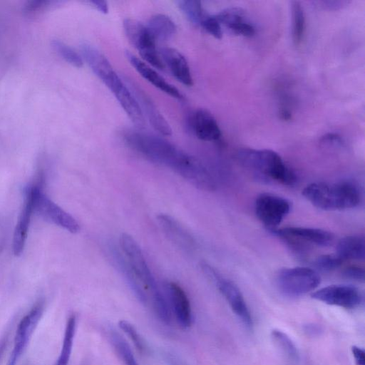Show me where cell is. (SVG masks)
Here are the masks:
<instances>
[{"label": "cell", "instance_id": "obj_40", "mask_svg": "<svg viewBox=\"0 0 365 365\" xmlns=\"http://www.w3.org/2000/svg\"><path fill=\"white\" fill-rule=\"evenodd\" d=\"M322 328L316 324H311L304 327V331L310 336H317L320 334Z\"/></svg>", "mask_w": 365, "mask_h": 365}, {"label": "cell", "instance_id": "obj_9", "mask_svg": "<svg viewBox=\"0 0 365 365\" xmlns=\"http://www.w3.org/2000/svg\"><path fill=\"white\" fill-rule=\"evenodd\" d=\"M291 209L290 202L271 193L260 194L255 202V212L257 218L269 230L275 229Z\"/></svg>", "mask_w": 365, "mask_h": 365}, {"label": "cell", "instance_id": "obj_30", "mask_svg": "<svg viewBox=\"0 0 365 365\" xmlns=\"http://www.w3.org/2000/svg\"><path fill=\"white\" fill-rule=\"evenodd\" d=\"M153 309L161 322L169 324L171 321V309L166 298L163 294L158 289L152 292Z\"/></svg>", "mask_w": 365, "mask_h": 365}, {"label": "cell", "instance_id": "obj_14", "mask_svg": "<svg viewBox=\"0 0 365 365\" xmlns=\"http://www.w3.org/2000/svg\"><path fill=\"white\" fill-rule=\"evenodd\" d=\"M81 52L93 72L109 89L120 79L107 58L96 47L83 43Z\"/></svg>", "mask_w": 365, "mask_h": 365}, {"label": "cell", "instance_id": "obj_21", "mask_svg": "<svg viewBox=\"0 0 365 365\" xmlns=\"http://www.w3.org/2000/svg\"><path fill=\"white\" fill-rule=\"evenodd\" d=\"M113 93L131 121L135 125L143 128L145 125L144 115L136 98L125 83L123 81Z\"/></svg>", "mask_w": 365, "mask_h": 365}, {"label": "cell", "instance_id": "obj_27", "mask_svg": "<svg viewBox=\"0 0 365 365\" xmlns=\"http://www.w3.org/2000/svg\"><path fill=\"white\" fill-rule=\"evenodd\" d=\"M292 39L295 46H299L304 36L305 32V15L303 7L299 1L292 3Z\"/></svg>", "mask_w": 365, "mask_h": 365}, {"label": "cell", "instance_id": "obj_26", "mask_svg": "<svg viewBox=\"0 0 365 365\" xmlns=\"http://www.w3.org/2000/svg\"><path fill=\"white\" fill-rule=\"evenodd\" d=\"M113 254L119 269L125 275L135 295L142 303H145L147 301L146 296L140 287V282L130 267L125 257L123 255L122 256L121 253L116 250H113Z\"/></svg>", "mask_w": 365, "mask_h": 365}, {"label": "cell", "instance_id": "obj_4", "mask_svg": "<svg viewBox=\"0 0 365 365\" xmlns=\"http://www.w3.org/2000/svg\"><path fill=\"white\" fill-rule=\"evenodd\" d=\"M43 185V174L40 173L36 182L31 185L34 190V212L47 221L71 233L78 232L80 230L78 222L44 193Z\"/></svg>", "mask_w": 365, "mask_h": 365}, {"label": "cell", "instance_id": "obj_11", "mask_svg": "<svg viewBox=\"0 0 365 365\" xmlns=\"http://www.w3.org/2000/svg\"><path fill=\"white\" fill-rule=\"evenodd\" d=\"M312 297L329 305L346 309L358 307L362 300L359 289L353 286L333 284L319 289L312 294Z\"/></svg>", "mask_w": 365, "mask_h": 365}, {"label": "cell", "instance_id": "obj_12", "mask_svg": "<svg viewBox=\"0 0 365 365\" xmlns=\"http://www.w3.org/2000/svg\"><path fill=\"white\" fill-rule=\"evenodd\" d=\"M281 239H289L304 245L327 247L332 244L334 235L324 230L304 227H285L269 230Z\"/></svg>", "mask_w": 365, "mask_h": 365}, {"label": "cell", "instance_id": "obj_24", "mask_svg": "<svg viewBox=\"0 0 365 365\" xmlns=\"http://www.w3.org/2000/svg\"><path fill=\"white\" fill-rule=\"evenodd\" d=\"M147 28L155 40L161 41L170 38L177 30L174 21L164 14L153 16L148 21Z\"/></svg>", "mask_w": 365, "mask_h": 365}, {"label": "cell", "instance_id": "obj_25", "mask_svg": "<svg viewBox=\"0 0 365 365\" xmlns=\"http://www.w3.org/2000/svg\"><path fill=\"white\" fill-rule=\"evenodd\" d=\"M76 328V317L74 314H71L68 318L66 324L61 352L55 365H68L73 345Z\"/></svg>", "mask_w": 365, "mask_h": 365}, {"label": "cell", "instance_id": "obj_17", "mask_svg": "<svg viewBox=\"0 0 365 365\" xmlns=\"http://www.w3.org/2000/svg\"><path fill=\"white\" fill-rule=\"evenodd\" d=\"M125 57L135 71L149 83L161 91L178 100L183 99L182 94L174 86L167 82L160 74L148 64L143 62L130 52L126 51Z\"/></svg>", "mask_w": 365, "mask_h": 365}, {"label": "cell", "instance_id": "obj_34", "mask_svg": "<svg viewBox=\"0 0 365 365\" xmlns=\"http://www.w3.org/2000/svg\"><path fill=\"white\" fill-rule=\"evenodd\" d=\"M343 261L336 254L323 255L315 259L314 265L318 270L330 272L340 267Z\"/></svg>", "mask_w": 365, "mask_h": 365}, {"label": "cell", "instance_id": "obj_31", "mask_svg": "<svg viewBox=\"0 0 365 365\" xmlns=\"http://www.w3.org/2000/svg\"><path fill=\"white\" fill-rule=\"evenodd\" d=\"M51 45L53 49L68 63L77 68L82 66L81 56L72 48L59 40H53Z\"/></svg>", "mask_w": 365, "mask_h": 365}, {"label": "cell", "instance_id": "obj_32", "mask_svg": "<svg viewBox=\"0 0 365 365\" xmlns=\"http://www.w3.org/2000/svg\"><path fill=\"white\" fill-rule=\"evenodd\" d=\"M112 343L125 365H138L126 341L118 333L111 334Z\"/></svg>", "mask_w": 365, "mask_h": 365}, {"label": "cell", "instance_id": "obj_28", "mask_svg": "<svg viewBox=\"0 0 365 365\" xmlns=\"http://www.w3.org/2000/svg\"><path fill=\"white\" fill-rule=\"evenodd\" d=\"M271 337L280 350L292 361H297L299 359V351L290 337L279 329H273Z\"/></svg>", "mask_w": 365, "mask_h": 365}, {"label": "cell", "instance_id": "obj_39", "mask_svg": "<svg viewBox=\"0 0 365 365\" xmlns=\"http://www.w3.org/2000/svg\"><path fill=\"white\" fill-rule=\"evenodd\" d=\"M88 3L103 14H107L108 11V6L105 1L91 0L88 1Z\"/></svg>", "mask_w": 365, "mask_h": 365}, {"label": "cell", "instance_id": "obj_15", "mask_svg": "<svg viewBox=\"0 0 365 365\" xmlns=\"http://www.w3.org/2000/svg\"><path fill=\"white\" fill-rule=\"evenodd\" d=\"M34 212V190L31 185L26 190L24 205L14 232L12 249L16 256L20 255L24 250Z\"/></svg>", "mask_w": 365, "mask_h": 365}, {"label": "cell", "instance_id": "obj_35", "mask_svg": "<svg viewBox=\"0 0 365 365\" xmlns=\"http://www.w3.org/2000/svg\"><path fill=\"white\" fill-rule=\"evenodd\" d=\"M200 26L210 35L217 39H220L222 36V31L220 23L215 16L206 14L204 17Z\"/></svg>", "mask_w": 365, "mask_h": 365}, {"label": "cell", "instance_id": "obj_1", "mask_svg": "<svg viewBox=\"0 0 365 365\" xmlns=\"http://www.w3.org/2000/svg\"><path fill=\"white\" fill-rule=\"evenodd\" d=\"M125 143L150 161L165 165L186 180L195 173L200 162L160 137L136 130L123 133Z\"/></svg>", "mask_w": 365, "mask_h": 365}, {"label": "cell", "instance_id": "obj_5", "mask_svg": "<svg viewBox=\"0 0 365 365\" xmlns=\"http://www.w3.org/2000/svg\"><path fill=\"white\" fill-rule=\"evenodd\" d=\"M320 276L307 267L284 268L277 276V284L285 296L297 297L315 289L320 284Z\"/></svg>", "mask_w": 365, "mask_h": 365}, {"label": "cell", "instance_id": "obj_16", "mask_svg": "<svg viewBox=\"0 0 365 365\" xmlns=\"http://www.w3.org/2000/svg\"><path fill=\"white\" fill-rule=\"evenodd\" d=\"M189 126L197 138L204 141H215L221 136V130L215 118L205 109L196 110L191 115Z\"/></svg>", "mask_w": 365, "mask_h": 365}, {"label": "cell", "instance_id": "obj_6", "mask_svg": "<svg viewBox=\"0 0 365 365\" xmlns=\"http://www.w3.org/2000/svg\"><path fill=\"white\" fill-rule=\"evenodd\" d=\"M123 28L128 39L138 49L142 58L154 67L163 69L165 66L156 49V40L147 26L137 20L125 19Z\"/></svg>", "mask_w": 365, "mask_h": 365}, {"label": "cell", "instance_id": "obj_10", "mask_svg": "<svg viewBox=\"0 0 365 365\" xmlns=\"http://www.w3.org/2000/svg\"><path fill=\"white\" fill-rule=\"evenodd\" d=\"M43 309L44 302L38 300L19 322L7 365H16L42 317Z\"/></svg>", "mask_w": 365, "mask_h": 365}, {"label": "cell", "instance_id": "obj_33", "mask_svg": "<svg viewBox=\"0 0 365 365\" xmlns=\"http://www.w3.org/2000/svg\"><path fill=\"white\" fill-rule=\"evenodd\" d=\"M118 326L121 330L130 339L138 351L140 353H146L148 348L146 344L139 334L135 327L125 320H120Z\"/></svg>", "mask_w": 365, "mask_h": 365}, {"label": "cell", "instance_id": "obj_23", "mask_svg": "<svg viewBox=\"0 0 365 365\" xmlns=\"http://www.w3.org/2000/svg\"><path fill=\"white\" fill-rule=\"evenodd\" d=\"M336 254L343 260H364L365 257L364 237L352 235L340 239L336 245Z\"/></svg>", "mask_w": 365, "mask_h": 365}, {"label": "cell", "instance_id": "obj_29", "mask_svg": "<svg viewBox=\"0 0 365 365\" xmlns=\"http://www.w3.org/2000/svg\"><path fill=\"white\" fill-rule=\"evenodd\" d=\"M178 6L185 16L194 25L200 26L207 14L201 2L195 0H182L178 1Z\"/></svg>", "mask_w": 365, "mask_h": 365}, {"label": "cell", "instance_id": "obj_2", "mask_svg": "<svg viewBox=\"0 0 365 365\" xmlns=\"http://www.w3.org/2000/svg\"><path fill=\"white\" fill-rule=\"evenodd\" d=\"M302 195L314 206L323 210L351 209L361 202L359 187L349 181L313 182L304 188Z\"/></svg>", "mask_w": 365, "mask_h": 365}, {"label": "cell", "instance_id": "obj_13", "mask_svg": "<svg viewBox=\"0 0 365 365\" xmlns=\"http://www.w3.org/2000/svg\"><path fill=\"white\" fill-rule=\"evenodd\" d=\"M124 82L136 98L141 111L147 117L153 128L164 135H170L172 129L150 98L135 82L125 78Z\"/></svg>", "mask_w": 365, "mask_h": 365}, {"label": "cell", "instance_id": "obj_20", "mask_svg": "<svg viewBox=\"0 0 365 365\" xmlns=\"http://www.w3.org/2000/svg\"><path fill=\"white\" fill-rule=\"evenodd\" d=\"M168 290L176 320L182 328L192 324V314L189 299L182 288L175 282L168 284Z\"/></svg>", "mask_w": 365, "mask_h": 365}, {"label": "cell", "instance_id": "obj_7", "mask_svg": "<svg viewBox=\"0 0 365 365\" xmlns=\"http://www.w3.org/2000/svg\"><path fill=\"white\" fill-rule=\"evenodd\" d=\"M200 266L205 274L215 282L233 312L247 327L251 328L253 325L252 315L244 297L237 285L232 281L222 277L209 264L202 262Z\"/></svg>", "mask_w": 365, "mask_h": 365}, {"label": "cell", "instance_id": "obj_18", "mask_svg": "<svg viewBox=\"0 0 365 365\" xmlns=\"http://www.w3.org/2000/svg\"><path fill=\"white\" fill-rule=\"evenodd\" d=\"M159 53L164 66L165 64L168 67L178 81L187 86H192L193 79L189 65L181 53L170 47H163Z\"/></svg>", "mask_w": 365, "mask_h": 365}, {"label": "cell", "instance_id": "obj_22", "mask_svg": "<svg viewBox=\"0 0 365 365\" xmlns=\"http://www.w3.org/2000/svg\"><path fill=\"white\" fill-rule=\"evenodd\" d=\"M215 16L220 24L226 26L235 34L250 37L255 33L254 26L245 20L244 14L240 9H227Z\"/></svg>", "mask_w": 365, "mask_h": 365}, {"label": "cell", "instance_id": "obj_38", "mask_svg": "<svg viewBox=\"0 0 365 365\" xmlns=\"http://www.w3.org/2000/svg\"><path fill=\"white\" fill-rule=\"evenodd\" d=\"M351 353L354 358L356 365H365V353L363 349L357 346H352Z\"/></svg>", "mask_w": 365, "mask_h": 365}, {"label": "cell", "instance_id": "obj_41", "mask_svg": "<svg viewBox=\"0 0 365 365\" xmlns=\"http://www.w3.org/2000/svg\"><path fill=\"white\" fill-rule=\"evenodd\" d=\"M6 342H7V335L2 337L1 339L0 340V359L1 358L4 351L5 349Z\"/></svg>", "mask_w": 365, "mask_h": 365}, {"label": "cell", "instance_id": "obj_19", "mask_svg": "<svg viewBox=\"0 0 365 365\" xmlns=\"http://www.w3.org/2000/svg\"><path fill=\"white\" fill-rule=\"evenodd\" d=\"M157 219L165 234L176 245L187 252L195 248L194 238L178 221L165 214L158 215Z\"/></svg>", "mask_w": 365, "mask_h": 365}, {"label": "cell", "instance_id": "obj_36", "mask_svg": "<svg viewBox=\"0 0 365 365\" xmlns=\"http://www.w3.org/2000/svg\"><path fill=\"white\" fill-rule=\"evenodd\" d=\"M51 4H52V2L50 1H29L25 4L24 11L26 15L33 16L50 6Z\"/></svg>", "mask_w": 365, "mask_h": 365}, {"label": "cell", "instance_id": "obj_8", "mask_svg": "<svg viewBox=\"0 0 365 365\" xmlns=\"http://www.w3.org/2000/svg\"><path fill=\"white\" fill-rule=\"evenodd\" d=\"M119 244L124 257L138 281L151 292L157 289L155 279L135 239L127 233H123L120 237Z\"/></svg>", "mask_w": 365, "mask_h": 365}, {"label": "cell", "instance_id": "obj_37", "mask_svg": "<svg viewBox=\"0 0 365 365\" xmlns=\"http://www.w3.org/2000/svg\"><path fill=\"white\" fill-rule=\"evenodd\" d=\"M343 276L345 278L356 282L364 281V269L358 266H350L344 269Z\"/></svg>", "mask_w": 365, "mask_h": 365}, {"label": "cell", "instance_id": "obj_3", "mask_svg": "<svg viewBox=\"0 0 365 365\" xmlns=\"http://www.w3.org/2000/svg\"><path fill=\"white\" fill-rule=\"evenodd\" d=\"M236 158L242 166L274 181L290 186L297 182L295 173L274 150L243 148Z\"/></svg>", "mask_w": 365, "mask_h": 365}]
</instances>
